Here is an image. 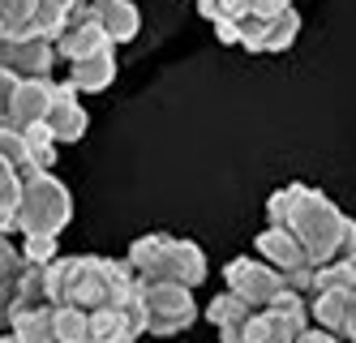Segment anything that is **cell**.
I'll return each mask as SVG.
<instances>
[{
	"instance_id": "e0dca14e",
	"label": "cell",
	"mask_w": 356,
	"mask_h": 343,
	"mask_svg": "<svg viewBox=\"0 0 356 343\" xmlns=\"http://www.w3.org/2000/svg\"><path fill=\"white\" fill-rule=\"evenodd\" d=\"M65 82L78 90V95H99L116 82V47L108 51H95V56H82V61H69V77Z\"/></svg>"
},
{
	"instance_id": "d6986e66",
	"label": "cell",
	"mask_w": 356,
	"mask_h": 343,
	"mask_svg": "<svg viewBox=\"0 0 356 343\" xmlns=\"http://www.w3.org/2000/svg\"><path fill=\"white\" fill-rule=\"evenodd\" d=\"M17 206H22V172L0 150V232H17Z\"/></svg>"
},
{
	"instance_id": "7402d4cb",
	"label": "cell",
	"mask_w": 356,
	"mask_h": 343,
	"mask_svg": "<svg viewBox=\"0 0 356 343\" xmlns=\"http://www.w3.org/2000/svg\"><path fill=\"white\" fill-rule=\"evenodd\" d=\"M56 343H90V313L82 305H56Z\"/></svg>"
},
{
	"instance_id": "5bb4252c",
	"label": "cell",
	"mask_w": 356,
	"mask_h": 343,
	"mask_svg": "<svg viewBox=\"0 0 356 343\" xmlns=\"http://www.w3.org/2000/svg\"><path fill=\"white\" fill-rule=\"evenodd\" d=\"M5 326L22 343H56V301H17Z\"/></svg>"
},
{
	"instance_id": "6da1fadb",
	"label": "cell",
	"mask_w": 356,
	"mask_h": 343,
	"mask_svg": "<svg viewBox=\"0 0 356 343\" xmlns=\"http://www.w3.org/2000/svg\"><path fill=\"white\" fill-rule=\"evenodd\" d=\"M266 223L288 228L296 241L305 245L314 266L335 262L343 253H356V219L330 202L322 189L305 180H292L284 189H275L266 198Z\"/></svg>"
},
{
	"instance_id": "ffe728a7",
	"label": "cell",
	"mask_w": 356,
	"mask_h": 343,
	"mask_svg": "<svg viewBox=\"0 0 356 343\" xmlns=\"http://www.w3.org/2000/svg\"><path fill=\"white\" fill-rule=\"evenodd\" d=\"M322 287L356 292V253H343V257H335V262H322V266H314L309 292H322ZM309 292H305V296H309Z\"/></svg>"
},
{
	"instance_id": "3957f363",
	"label": "cell",
	"mask_w": 356,
	"mask_h": 343,
	"mask_svg": "<svg viewBox=\"0 0 356 343\" xmlns=\"http://www.w3.org/2000/svg\"><path fill=\"white\" fill-rule=\"evenodd\" d=\"M129 266L138 279H172V283H207V253L185 236L150 232L129 245Z\"/></svg>"
},
{
	"instance_id": "9a60e30c",
	"label": "cell",
	"mask_w": 356,
	"mask_h": 343,
	"mask_svg": "<svg viewBox=\"0 0 356 343\" xmlns=\"http://www.w3.org/2000/svg\"><path fill=\"white\" fill-rule=\"evenodd\" d=\"M249 318H253V305H249L245 296H236L232 287H227V292H219V296L207 305V322L219 330L223 343H245V326H249Z\"/></svg>"
},
{
	"instance_id": "7c38bea8",
	"label": "cell",
	"mask_w": 356,
	"mask_h": 343,
	"mask_svg": "<svg viewBox=\"0 0 356 343\" xmlns=\"http://www.w3.org/2000/svg\"><path fill=\"white\" fill-rule=\"evenodd\" d=\"M43 125H47V134L56 138V146H73V142H82V138H86L90 116H86L78 90H73L69 82H56V95H52V108H47Z\"/></svg>"
},
{
	"instance_id": "8fae6325",
	"label": "cell",
	"mask_w": 356,
	"mask_h": 343,
	"mask_svg": "<svg viewBox=\"0 0 356 343\" xmlns=\"http://www.w3.org/2000/svg\"><path fill=\"white\" fill-rule=\"evenodd\" d=\"M108 47H116V39L104 31V22H99V17H90V13H82V9H73L69 26H65V31H60V39H56V56L69 65V61L95 56V51H108Z\"/></svg>"
},
{
	"instance_id": "5b68a950",
	"label": "cell",
	"mask_w": 356,
	"mask_h": 343,
	"mask_svg": "<svg viewBox=\"0 0 356 343\" xmlns=\"http://www.w3.org/2000/svg\"><path fill=\"white\" fill-rule=\"evenodd\" d=\"M211 31L219 35V43L227 47H245V51H288L300 35V9L288 5L275 17H258V13H241V17H223Z\"/></svg>"
},
{
	"instance_id": "ba28073f",
	"label": "cell",
	"mask_w": 356,
	"mask_h": 343,
	"mask_svg": "<svg viewBox=\"0 0 356 343\" xmlns=\"http://www.w3.org/2000/svg\"><path fill=\"white\" fill-rule=\"evenodd\" d=\"M223 283L232 287L236 296H245L253 309L266 305V301H275L279 292H288V287H292V279L279 271V266H270L262 253L258 257H232L223 266Z\"/></svg>"
},
{
	"instance_id": "ac0fdd59",
	"label": "cell",
	"mask_w": 356,
	"mask_h": 343,
	"mask_svg": "<svg viewBox=\"0 0 356 343\" xmlns=\"http://www.w3.org/2000/svg\"><path fill=\"white\" fill-rule=\"evenodd\" d=\"M22 266H26V257H22V245L9 241V232H0V326L9 322V309H13V301H17Z\"/></svg>"
},
{
	"instance_id": "484cf974",
	"label": "cell",
	"mask_w": 356,
	"mask_h": 343,
	"mask_svg": "<svg viewBox=\"0 0 356 343\" xmlns=\"http://www.w3.org/2000/svg\"><path fill=\"white\" fill-rule=\"evenodd\" d=\"M227 5H236V0H197V13L207 17V22H215V17H219Z\"/></svg>"
},
{
	"instance_id": "30bf717a",
	"label": "cell",
	"mask_w": 356,
	"mask_h": 343,
	"mask_svg": "<svg viewBox=\"0 0 356 343\" xmlns=\"http://www.w3.org/2000/svg\"><path fill=\"white\" fill-rule=\"evenodd\" d=\"M56 39L43 35H0V65L13 69L17 77H52L56 69Z\"/></svg>"
},
{
	"instance_id": "603a6c76",
	"label": "cell",
	"mask_w": 356,
	"mask_h": 343,
	"mask_svg": "<svg viewBox=\"0 0 356 343\" xmlns=\"http://www.w3.org/2000/svg\"><path fill=\"white\" fill-rule=\"evenodd\" d=\"M39 0H0V35H31Z\"/></svg>"
},
{
	"instance_id": "277c9868",
	"label": "cell",
	"mask_w": 356,
	"mask_h": 343,
	"mask_svg": "<svg viewBox=\"0 0 356 343\" xmlns=\"http://www.w3.org/2000/svg\"><path fill=\"white\" fill-rule=\"evenodd\" d=\"M73 219V193L65 189V180L52 176V168H39L31 176H22V206H17V232L22 236H60Z\"/></svg>"
},
{
	"instance_id": "8992f818",
	"label": "cell",
	"mask_w": 356,
	"mask_h": 343,
	"mask_svg": "<svg viewBox=\"0 0 356 343\" xmlns=\"http://www.w3.org/2000/svg\"><path fill=\"white\" fill-rule=\"evenodd\" d=\"M142 305H146V335H155V339L185 335L202 318L193 287L172 283V279H142Z\"/></svg>"
},
{
	"instance_id": "52a82bcc",
	"label": "cell",
	"mask_w": 356,
	"mask_h": 343,
	"mask_svg": "<svg viewBox=\"0 0 356 343\" xmlns=\"http://www.w3.org/2000/svg\"><path fill=\"white\" fill-rule=\"evenodd\" d=\"M309 296L300 287H288L275 301L258 305L245 326V343H300L309 330Z\"/></svg>"
},
{
	"instance_id": "4316f807",
	"label": "cell",
	"mask_w": 356,
	"mask_h": 343,
	"mask_svg": "<svg viewBox=\"0 0 356 343\" xmlns=\"http://www.w3.org/2000/svg\"><path fill=\"white\" fill-rule=\"evenodd\" d=\"M343 339L356 343V292H348V313H343Z\"/></svg>"
},
{
	"instance_id": "44dd1931",
	"label": "cell",
	"mask_w": 356,
	"mask_h": 343,
	"mask_svg": "<svg viewBox=\"0 0 356 343\" xmlns=\"http://www.w3.org/2000/svg\"><path fill=\"white\" fill-rule=\"evenodd\" d=\"M82 0H39V13H35V35L43 39H60V31L69 26L73 9H78Z\"/></svg>"
},
{
	"instance_id": "7a4b0ae2",
	"label": "cell",
	"mask_w": 356,
	"mask_h": 343,
	"mask_svg": "<svg viewBox=\"0 0 356 343\" xmlns=\"http://www.w3.org/2000/svg\"><path fill=\"white\" fill-rule=\"evenodd\" d=\"M47 296L56 305H82L86 313L95 309H116L142 301V279L134 275L129 257H52L47 262Z\"/></svg>"
},
{
	"instance_id": "9c48e42d",
	"label": "cell",
	"mask_w": 356,
	"mask_h": 343,
	"mask_svg": "<svg viewBox=\"0 0 356 343\" xmlns=\"http://www.w3.org/2000/svg\"><path fill=\"white\" fill-rule=\"evenodd\" d=\"M253 249H258L270 266H279L292 287H300V292H309V283H314V262L309 253H305V245L296 241V236L288 228H279V223H266V232H258V241H253Z\"/></svg>"
},
{
	"instance_id": "d4e9b609",
	"label": "cell",
	"mask_w": 356,
	"mask_h": 343,
	"mask_svg": "<svg viewBox=\"0 0 356 343\" xmlns=\"http://www.w3.org/2000/svg\"><path fill=\"white\" fill-rule=\"evenodd\" d=\"M17 82H22V77H17L13 69L0 65V120L9 116V103H13V95H17Z\"/></svg>"
},
{
	"instance_id": "2e32d148",
	"label": "cell",
	"mask_w": 356,
	"mask_h": 343,
	"mask_svg": "<svg viewBox=\"0 0 356 343\" xmlns=\"http://www.w3.org/2000/svg\"><path fill=\"white\" fill-rule=\"evenodd\" d=\"M78 9L104 22V31L116 43H134L138 31H142V13H138L134 0H86V5H78Z\"/></svg>"
},
{
	"instance_id": "cb8c5ba5",
	"label": "cell",
	"mask_w": 356,
	"mask_h": 343,
	"mask_svg": "<svg viewBox=\"0 0 356 343\" xmlns=\"http://www.w3.org/2000/svg\"><path fill=\"white\" fill-rule=\"evenodd\" d=\"M60 253V236H43V232H35V236H22V257L26 262H52Z\"/></svg>"
},
{
	"instance_id": "4fadbf2b",
	"label": "cell",
	"mask_w": 356,
	"mask_h": 343,
	"mask_svg": "<svg viewBox=\"0 0 356 343\" xmlns=\"http://www.w3.org/2000/svg\"><path fill=\"white\" fill-rule=\"evenodd\" d=\"M52 95H56V77H22L17 82V95L9 103V116L0 125H13L26 134L31 125H43L47 108H52Z\"/></svg>"
}]
</instances>
